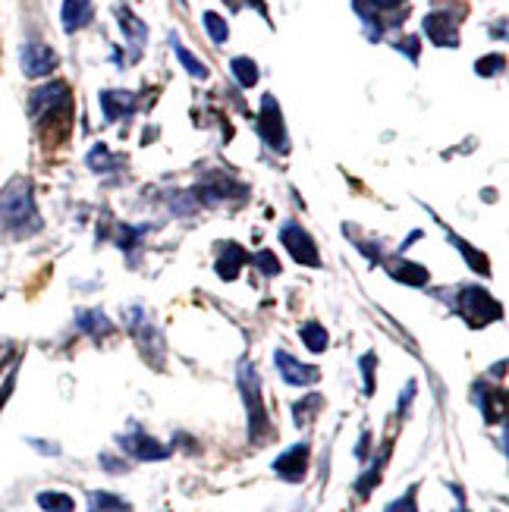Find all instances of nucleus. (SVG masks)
Instances as JSON below:
<instances>
[{
  "mask_svg": "<svg viewBox=\"0 0 509 512\" xmlns=\"http://www.w3.org/2000/svg\"><path fill=\"white\" fill-rule=\"evenodd\" d=\"M0 224L13 236H32L41 230V217L35 205V189L26 176H16L0 192Z\"/></svg>",
  "mask_w": 509,
  "mask_h": 512,
  "instance_id": "obj_1",
  "label": "nucleus"
},
{
  "mask_svg": "<svg viewBox=\"0 0 509 512\" xmlns=\"http://www.w3.org/2000/svg\"><path fill=\"white\" fill-rule=\"evenodd\" d=\"M70 104H73L70 85H66V82H48V85H41L32 92L29 117L41 129H48L57 120H60V126H70Z\"/></svg>",
  "mask_w": 509,
  "mask_h": 512,
  "instance_id": "obj_2",
  "label": "nucleus"
},
{
  "mask_svg": "<svg viewBox=\"0 0 509 512\" xmlns=\"http://www.w3.org/2000/svg\"><path fill=\"white\" fill-rule=\"evenodd\" d=\"M236 381H239V393H242V406H246V415H249V440L258 443L264 434H268L271 421H268V406H264V396H261V377L249 359L239 362Z\"/></svg>",
  "mask_w": 509,
  "mask_h": 512,
  "instance_id": "obj_3",
  "label": "nucleus"
},
{
  "mask_svg": "<svg viewBox=\"0 0 509 512\" xmlns=\"http://www.w3.org/2000/svg\"><path fill=\"white\" fill-rule=\"evenodd\" d=\"M459 311H462V318H466L472 327H484V324H491V321H500V318H503L500 302H494V296L488 293V289H481V286L462 289V296H459Z\"/></svg>",
  "mask_w": 509,
  "mask_h": 512,
  "instance_id": "obj_4",
  "label": "nucleus"
},
{
  "mask_svg": "<svg viewBox=\"0 0 509 512\" xmlns=\"http://www.w3.org/2000/svg\"><path fill=\"white\" fill-rule=\"evenodd\" d=\"M57 51L51 48V44H44V41H26L19 48V66H22V73H26L29 79H44V76H51L57 70Z\"/></svg>",
  "mask_w": 509,
  "mask_h": 512,
  "instance_id": "obj_5",
  "label": "nucleus"
},
{
  "mask_svg": "<svg viewBox=\"0 0 509 512\" xmlns=\"http://www.w3.org/2000/svg\"><path fill=\"white\" fill-rule=\"evenodd\" d=\"M280 242L286 246V252L293 255L296 264H302V267H321V255H318L315 239L308 236L305 227H299L296 220H290V224L280 227Z\"/></svg>",
  "mask_w": 509,
  "mask_h": 512,
  "instance_id": "obj_6",
  "label": "nucleus"
},
{
  "mask_svg": "<svg viewBox=\"0 0 509 512\" xmlns=\"http://www.w3.org/2000/svg\"><path fill=\"white\" fill-rule=\"evenodd\" d=\"M126 327L132 330V337H136L139 349L148 355L151 362H154V352H164L161 333H158V327L151 324V318L145 315V308H142V305H132V308L126 311ZM154 365H158V362H154Z\"/></svg>",
  "mask_w": 509,
  "mask_h": 512,
  "instance_id": "obj_7",
  "label": "nucleus"
},
{
  "mask_svg": "<svg viewBox=\"0 0 509 512\" xmlns=\"http://www.w3.org/2000/svg\"><path fill=\"white\" fill-rule=\"evenodd\" d=\"M258 132L261 139L268 142L274 151H286L290 145H286V123H283V114H280V104L274 95H264L261 98V117H258Z\"/></svg>",
  "mask_w": 509,
  "mask_h": 512,
  "instance_id": "obj_8",
  "label": "nucleus"
},
{
  "mask_svg": "<svg viewBox=\"0 0 509 512\" xmlns=\"http://www.w3.org/2000/svg\"><path fill=\"white\" fill-rule=\"evenodd\" d=\"M120 447L132 456V459H142V462H161L170 456V447H164L161 440H154L151 434H145L142 428L129 431L120 437Z\"/></svg>",
  "mask_w": 509,
  "mask_h": 512,
  "instance_id": "obj_9",
  "label": "nucleus"
},
{
  "mask_svg": "<svg viewBox=\"0 0 509 512\" xmlns=\"http://www.w3.org/2000/svg\"><path fill=\"white\" fill-rule=\"evenodd\" d=\"M308 459H312V447H308V443H296V447H290V450L280 453V456L274 459V472H277L283 481L299 484V481H305V475H308Z\"/></svg>",
  "mask_w": 509,
  "mask_h": 512,
  "instance_id": "obj_10",
  "label": "nucleus"
},
{
  "mask_svg": "<svg viewBox=\"0 0 509 512\" xmlns=\"http://www.w3.org/2000/svg\"><path fill=\"white\" fill-rule=\"evenodd\" d=\"M274 365H277V371H280V377L286 384H293V387H312L318 377H321V371L318 368H312V365H302L296 355H290V352H283V349H277L274 352Z\"/></svg>",
  "mask_w": 509,
  "mask_h": 512,
  "instance_id": "obj_11",
  "label": "nucleus"
},
{
  "mask_svg": "<svg viewBox=\"0 0 509 512\" xmlns=\"http://www.w3.org/2000/svg\"><path fill=\"white\" fill-rule=\"evenodd\" d=\"M114 16H117V22H120V29H123V35H126V41H129V51H132V57H139L142 51H145V41H148V26L145 22L132 13L126 4H117L114 7Z\"/></svg>",
  "mask_w": 509,
  "mask_h": 512,
  "instance_id": "obj_12",
  "label": "nucleus"
},
{
  "mask_svg": "<svg viewBox=\"0 0 509 512\" xmlns=\"http://www.w3.org/2000/svg\"><path fill=\"white\" fill-rule=\"evenodd\" d=\"M95 16V4L92 0H63L60 7V26L66 35H76L79 29H85Z\"/></svg>",
  "mask_w": 509,
  "mask_h": 512,
  "instance_id": "obj_13",
  "label": "nucleus"
},
{
  "mask_svg": "<svg viewBox=\"0 0 509 512\" xmlns=\"http://www.w3.org/2000/svg\"><path fill=\"white\" fill-rule=\"evenodd\" d=\"M252 258L246 255V249L236 246V242H220L217 246V274L224 277V280H236L239 277V267L242 264H249Z\"/></svg>",
  "mask_w": 509,
  "mask_h": 512,
  "instance_id": "obj_14",
  "label": "nucleus"
},
{
  "mask_svg": "<svg viewBox=\"0 0 509 512\" xmlns=\"http://www.w3.org/2000/svg\"><path fill=\"white\" fill-rule=\"evenodd\" d=\"M425 32L431 35L434 44H450V48H456V19H450L447 13H428Z\"/></svg>",
  "mask_w": 509,
  "mask_h": 512,
  "instance_id": "obj_15",
  "label": "nucleus"
},
{
  "mask_svg": "<svg viewBox=\"0 0 509 512\" xmlns=\"http://www.w3.org/2000/svg\"><path fill=\"white\" fill-rule=\"evenodd\" d=\"M101 107H104V117L110 123L123 120V117L132 114V110H136V95H129V92H101Z\"/></svg>",
  "mask_w": 509,
  "mask_h": 512,
  "instance_id": "obj_16",
  "label": "nucleus"
},
{
  "mask_svg": "<svg viewBox=\"0 0 509 512\" xmlns=\"http://www.w3.org/2000/svg\"><path fill=\"white\" fill-rule=\"evenodd\" d=\"M475 399H478V406H481V412H484V418L491 421H503V412H506V399H503V393L500 390H494V387H488V384H475Z\"/></svg>",
  "mask_w": 509,
  "mask_h": 512,
  "instance_id": "obj_17",
  "label": "nucleus"
},
{
  "mask_svg": "<svg viewBox=\"0 0 509 512\" xmlns=\"http://www.w3.org/2000/svg\"><path fill=\"white\" fill-rule=\"evenodd\" d=\"M76 324H79L85 333H92L95 340L107 337V333H114V321L104 318V311H98V308H92V311H79Z\"/></svg>",
  "mask_w": 509,
  "mask_h": 512,
  "instance_id": "obj_18",
  "label": "nucleus"
},
{
  "mask_svg": "<svg viewBox=\"0 0 509 512\" xmlns=\"http://www.w3.org/2000/svg\"><path fill=\"white\" fill-rule=\"evenodd\" d=\"M387 456H390V443H387V447L381 450V456L378 459H374V465H371V469L356 481V494L359 497H368L371 491H374V487H378L381 484V472H384V465H387Z\"/></svg>",
  "mask_w": 509,
  "mask_h": 512,
  "instance_id": "obj_19",
  "label": "nucleus"
},
{
  "mask_svg": "<svg viewBox=\"0 0 509 512\" xmlns=\"http://www.w3.org/2000/svg\"><path fill=\"white\" fill-rule=\"evenodd\" d=\"M173 51H176V60L183 63V70H186L192 79H208V76H211V73H208V66H205L202 60H198L192 51H186L183 44H180V38H176V35H173Z\"/></svg>",
  "mask_w": 509,
  "mask_h": 512,
  "instance_id": "obj_20",
  "label": "nucleus"
},
{
  "mask_svg": "<svg viewBox=\"0 0 509 512\" xmlns=\"http://www.w3.org/2000/svg\"><path fill=\"white\" fill-rule=\"evenodd\" d=\"M299 337H302V343H305L308 349H312V352H324V349L330 346L327 327H324V324H318V321H308V324H302Z\"/></svg>",
  "mask_w": 509,
  "mask_h": 512,
  "instance_id": "obj_21",
  "label": "nucleus"
},
{
  "mask_svg": "<svg viewBox=\"0 0 509 512\" xmlns=\"http://www.w3.org/2000/svg\"><path fill=\"white\" fill-rule=\"evenodd\" d=\"M230 70H233V76H236V82L242 85V88H252V85H258V66H255V60L252 57H233L230 60Z\"/></svg>",
  "mask_w": 509,
  "mask_h": 512,
  "instance_id": "obj_22",
  "label": "nucleus"
},
{
  "mask_svg": "<svg viewBox=\"0 0 509 512\" xmlns=\"http://www.w3.org/2000/svg\"><path fill=\"white\" fill-rule=\"evenodd\" d=\"M35 503L44 509V512H73L76 509V500L70 494H60V491H41L35 497Z\"/></svg>",
  "mask_w": 509,
  "mask_h": 512,
  "instance_id": "obj_23",
  "label": "nucleus"
},
{
  "mask_svg": "<svg viewBox=\"0 0 509 512\" xmlns=\"http://www.w3.org/2000/svg\"><path fill=\"white\" fill-rule=\"evenodd\" d=\"M324 399L318 393H308L305 399H299V403H293V421L299 428H308V421H312V415L321 409Z\"/></svg>",
  "mask_w": 509,
  "mask_h": 512,
  "instance_id": "obj_24",
  "label": "nucleus"
},
{
  "mask_svg": "<svg viewBox=\"0 0 509 512\" xmlns=\"http://www.w3.org/2000/svg\"><path fill=\"white\" fill-rule=\"evenodd\" d=\"M88 503H92V512H129V503L123 497L107 494V491L88 494Z\"/></svg>",
  "mask_w": 509,
  "mask_h": 512,
  "instance_id": "obj_25",
  "label": "nucleus"
},
{
  "mask_svg": "<svg viewBox=\"0 0 509 512\" xmlns=\"http://www.w3.org/2000/svg\"><path fill=\"white\" fill-rule=\"evenodd\" d=\"M390 274L396 280L409 283V286H425L428 283V271L422 264H396V267H390Z\"/></svg>",
  "mask_w": 509,
  "mask_h": 512,
  "instance_id": "obj_26",
  "label": "nucleus"
},
{
  "mask_svg": "<svg viewBox=\"0 0 509 512\" xmlns=\"http://www.w3.org/2000/svg\"><path fill=\"white\" fill-rule=\"evenodd\" d=\"M202 22H205V29H208V35H211V41L214 44H224L227 38H230V26H227V19L224 16H217V13H205L202 16Z\"/></svg>",
  "mask_w": 509,
  "mask_h": 512,
  "instance_id": "obj_27",
  "label": "nucleus"
},
{
  "mask_svg": "<svg viewBox=\"0 0 509 512\" xmlns=\"http://www.w3.org/2000/svg\"><path fill=\"white\" fill-rule=\"evenodd\" d=\"M88 167H92L95 173L114 170V167H117V158L107 151V145H95L92 151H88Z\"/></svg>",
  "mask_w": 509,
  "mask_h": 512,
  "instance_id": "obj_28",
  "label": "nucleus"
},
{
  "mask_svg": "<svg viewBox=\"0 0 509 512\" xmlns=\"http://www.w3.org/2000/svg\"><path fill=\"white\" fill-rule=\"evenodd\" d=\"M252 261L258 264V271H261V274H268V277H277V274H280V261L274 258V252H264V249H261V252L252 255Z\"/></svg>",
  "mask_w": 509,
  "mask_h": 512,
  "instance_id": "obj_29",
  "label": "nucleus"
},
{
  "mask_svg": "<svg viewBox=\"0 0 509 512\" xmlns=\"http://www.w3.org/2000/svg\"><path fill=\"white\" fill-rule=\"evenodd\" d=\"M384 512H418V503H415V487H409V491L400 497V500H393L384 506Z\"/></svg>",
  "mask_w": 509,
  "mask_h": 512,
  "instance_id": "obj_30",
  "label": "nucleus"
},
{
  "mask_svg": "<svg viewBox=\"0 0 509 512\" xmlns=\"http://www.w3.org/2000/svg\"><path fill=\"white\" fill-rule=\"evenodd\" d=\"M374 365H378V355L368 352L362 355V377H365V393L374 396Z\"/></svg>",
  "mask_w": 509,
  "mask_h": 512,
  "instance_id": "obj_31",
  "label": "nucleus"
},
{
  "mask_svg": "<svg viewBox=\"0 0 509 512\" xmlns=\"http://www.w3.org/2000/svg\"><path fill=\"white\" fill-rule=\"evenodd\" d=\"M503 70V57L497 54V57H481L478 60V76H494V73H500Z\"/></svg>",
  "mask_w": 509,
  "mask_h": 512,
  "instance_id": "obj_32",
  "label": "nucleus"
},
{
  "mask_svg": "<svg viewBox=\"0 0 509 512\" xmlns=\"http://www.w3.org/2000/svg\"><path fill=\"white\" fill-rule=\"evenodd\" d=\"M412 393H415V381H409V384H406V390H403V396H400V412H406V406H409Z\"/></svg>",
  "mask_w": 509,
  "mask_h": 512,
  "instance_id": "obj_33",
  "label": "nucleus"
}]
</instances>
